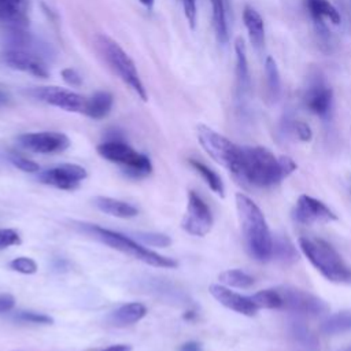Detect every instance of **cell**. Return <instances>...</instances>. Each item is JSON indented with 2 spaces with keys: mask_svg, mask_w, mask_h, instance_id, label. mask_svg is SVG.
<instances>
[{
  "mask_svg": "<svg viewBox=\"0 0 351 351\" xmlns=\"http://www.w3.org/2000/svg\"><path fill=\"white\" fill-rule=\"evenodd\" d=\"M236 208L250 255L262 262L270 259L273 237L261 208L244 193H236Z\"/></svg>",
  "mask_w": 351,
  "mask_h": 351,
  "instance_id": "6da1fadb",
  "label": "cell"
},
{
  "mask_svg": "<svg viewBox=\"0 0 351 351\" xmlns=\"http://www.w3.org/2000/svg\"><path fill=\"white\" fill-rule=\"evenodd\" d=\"M298 243L308 262L326 280L337 284H351V269L328 241L303 236L299 237Z\"/></svg>",
  "mask_w": 351,
  "mask_h": 351,
  "instance_id": "7a4b0ae2",
  "label": "cell"
},
{
  "mask_svg": "<svg viewBox=\"0 0 351 351\" xmlns=\"http://www.w3.org/2000/svg\"><path fill=\"white\" fill-rule=\"evenodd\" d=\"M239 177L263 188L273 186L285 178L278 158L265 147H241Z\"/></svg>",
  "mask_w": 351,
  "mask_h": 351,
  "instance_id": "3957f363",
  "label": "cell"
},
{
  "mask_svg": "<svg viewBox=\"0 0 351 351\" xmlns=\"http://www.w3.org/2000/svg\"><path fill=\"white\" fill-rule=\"evenodd\" d=\"M96 47L110 69L126 84L143 101H147V90L136 69L134 62L126 51L107 34L96 36Z\"/></svg>",
  "mask_w": 351,
  "mask_h": 351,
  "instance_id": "277c9868",
  "label": "cell"
},
{
  "mask_svg": "<svg viewBox=\"0 0 351 351\" xmlns=\"http://www.w3.org/2000/svg\"><path fill=\"white\" fill-rule=\"evenodd\" d=\"M196 136L202 148L221 166L226 167L234 176L241 171V147L232 143L225 136L206 125H197Z\"/></svg>",
  "mask_w": 351,
  "mask_h": 351,
  "instance_id": "5b68a950",
  "label": "cell"
},
{
  "mask_svg": "<svg viewBox=\"0 0 351 351\" xmlns=\"http://www.w3.org/2000/svg\"><path fill=\"white\" fill-rule=\"evenodd\" d=\"M92 230L95 232L96 237L100 239L104 244L110 245L111 248L123 252L137 261H141L147 265L155 266V267H167V269H174L178 266V262L173 258H167L163 255L156 254L155 251H151L148 248H145L144 245L138 244L137 241L132 240L130 237L110 230V229H104L100 226H93Z\"/></svg>",
  "mask_w": 351,
  "mask_h": 351,
  "instance_id": "8992f818",
  "label": "cell"
},
{
  "mask_svg": "<svg viewBox=\"0 0 351 351\" xmlns=\"http://www.w3.org/2000/svg\"><path fill=\"white\" fill-rule=\"evenodd\" d=\"M96 149L106 160L123 166L125 174L132 178H143L152 171V165L148 156L137 152L121 140L104 141L99 144Z\"/></svg>",
  "mask_w": 351,
  "mask_h": 351,
  "instance_id": "52a82bcc",
  "label": "cell"
},
{
  "mask_svg": "<svg viewBox=\"0 0 351 351\" xmlns=\"http://www.w3.org/2000/svg\"><path fill=\"white\" fill-rule=\"evenodd\" d=\"M278 291L282 298V308L287 311L308 317H318L329 311L328 303L311 292L295 287H281Z\"/></svg>",
  "mask_w": 351,
  "mask_h": 351,
  "instance_id": "ba28073f",
  "label": "cell"
},
{
  "mask_svg": "<svg viewBox=\"0 0 351 351\" xmlns=\"http://www.w3.org/2000/svg\"><path fill=\"white\" fill-rule=\"evenodd\" d=\"M213 223L214 218L207 203L195 191H189L186 213L181 221V228L192 236L203 237L211 230Z\"/></svg>",
  "mask_w": 351,
  "mask_h": 351,
  "instance_id": "9c48e42d",
  "label": "cell"
},
{
  "mask_svg": "<svg viewBox=\"0 0 351 351\" xmlns=\"http://www.w3.org/2000/svg\"><path fill=\"white\" fill-rule=\"evenodd\" d=\"M0 62L12 70L27 73L40 78H47L49 73L41 55L30 49L7 47L0 52Z\"/></svg>",
  "mask_w": 351,
  "mask_h": 351,
  "instance_id": "30bf717a",
  "label": "cell"
},
{
  "mask_svg": "<svg viewBox=\"0 0 351 351\" xmlns=\"http://www.w3.org/2000/svg\"><path fill=\"white\" fill-rule=\"evenodd\" d=\"M29 95L40 101L69 112H84L86 103V97L82 95L59 86H37L30 89Z\"/></svg>",
  "mask_w": 351,
  "mask_h": 351,
  "instance_id": "8fae6325",
  "label": "cell"
},
{
  "mask_svg": "<svg viewBox=\"0 0 351 351\" xmlns=\"http://www.w3.org/2000/svg\"><path fill=\"white\" fill-rule=\"evenodd\" d=\"M18 144L36 154H56L69 148L70 140L60 132H33L23 133L16 138Z\"/></svg>",
  "mask_w": 351,
  "mask_h": 351,
  "instance_id": "7c38bea8",
  "label": "cell"
},
{
  "mask_svg": "<svg viewBox=\"0 0 351 351\" xmlns=\"http://www.w3.org/2000/svg\"><path fill=\"white\" fill-rule=\"evenodd\" d=\"M88 177L86 170L75 163H62L38 173V181L64 191H74Z\"/></svg>",
  "mask_w": 351,
  "mask_h": 351,
  "instance_id": "4fadbf2b",
  "label": "cell"
},
{
  "mask_svg": "<svg viewBox=\"0 0 351 351\" xmlns=\"http://www.w3.org/2000/svg\"><path fill=\"white\" fill-rule=\"evenodd\" d=\"M293 218L303 225L328 223L337 219L336 214L326 204L308 195L299 196L293 210Z\"/></svg>",
  "mask_w": 351,
  "mask_h": 351,
  "instance_id": "5bb4252c",
  "label": "cell"
},
{
  "mask_svg": "<svg viewBox=\"0 0 351 351\" xmlns=\"http://www.w3.org/2000/svg\"><path fill=\"white\" fill-rule=\"evenodd\" d=\"M211 296L219 302L222 306H225L229 310H233L239 314L252 317L258 313V306L252 302L251 296H244L240 293H236L230 291L229 288L219 285V284H211L208 288Z\"/></svg>",
  "mask_w": 351,
  "mask_h": 351,
  "instance_id": "9a60e30c",
  "label": "cell"
},
{
  "mask_svg": "<svg viewBox=\"0 0 351 351\" xmlns=\"http://www.w3.org/2000/svg\"><path fill=\"white\" fill-rule=\"evenodd\" d=\"M332 97H333L332 89L328 85H325L322 81H317L307 89L304 96V103H306V107L313 114L321 118H326L330 112Z\"/></svg>",
  "mask_w": 351,
  "mask_h": 351,
  "instance_id": "2e32d148",
  "label": "cell"
},
{
  "mask_svg": "<svg viewBox=\"0 0 351 351\" xmlns=\"http://www.w3.org/2000/svg\"><path fill=\"white\" fill-rule=\"evenodd\" d=\"M307 7L310 15L314 21L317 33L321 38L326 40L329 37L328 29L325 26L324 18H329V21L335 25L340 23V14L339 11L328 1V0H307Z\"/></svg>",
  "mask_w": 351,
  "mask_h": 351,
  "instance_id": "e0dca14e",
  "label": "cell"
},
{
  "mask_svg": "<svg viewBox=\"0 0 351 351\" xmlns=\"http://www.w3.org/2000/svg\"><path fill=\"white\" fill-rule=\"evenodd\" d=\"M27 0H0V23L22 27L27 22Z\"/></svg>",
  "mask_w": 351,
  "mask_h": 351,
  "instance_id": "ac0fdd59",
  "label": "cell"
},
{
  "mask_svg": "<svg viewBox=\"0 0 351 351\" xmlns=\"http://www.w3.org/2000/svg\"><path fill=\"white\" fill-rule=\"evenodd\" d=\"M112 104H114L112 93L107 90H99L86 99L82 114H85L92 119H103L110 114Z\"/></svg>",
  "mask_w": 351,
  "mask_h": 351,
  "instance_id": "d6986e66",
  "label": "cell"
},
{
  "mask_svg": "<svg viewBox=\"0 0 351 351\" xmlns=\"http://www.w3.org/2000/svg\"><path fill=\"white\" fill-rule=\"evenodd\" d=\"M93 203L101 213L117 218H133L138 214V210L134 206L107 196H97L93 199Z\"/></svg>",
  "mask_w": 351,
  "mask_h": 351,
  "instance_id": "ffe728a7",
  "label": "cell"
},
{
  "mask_svg": "<svg viewBox=\"0 0 351 351\" xmlns=\"http://www.w3.org/2000/svg\"><path fill=\"white\" fill-rule=\"evenodd\" d=\"M243 22L248 32L251 44L255 48H262L265 44V25L259 12L247 5L243 11Z\"/></svg>",
  "mask_w": 351,
  "mask_h": 351,
  "instance_id": "44dd1931",
  "label": "cell"
},
{
  "mask_svg": "<svg viewBox=\"0 0 351 351\" xmlns=\"http://www.w3.org/2000/svg\"><path fill=\"white\" fill-rule=\"evenodd\" d=\"M147 314V307L143 303L133 302V303H126L117 308L111 317L110 321L115 326H128L132 324L138 322L141 318H144Z\"/></svg>",
  "mask_w": 351,
  "mask_h": 351,
  "instance_id": "7402d4cb",
  "label": "cell"
},
{
  "mask_svg": "<svg viewBox=\"0 0 351 351\" xmlns=\"http://www.w3.org/2000/svg\"><path fill=\"white\" fill-rule=\"evenodd\" d=\"M210 4H211V19H213L215 37L218 43L223 45L229 40L226 0H210Z\"/></svg>",
  "mask_w": 351,
  "mask_h": 351,
  "instance_id": "603a6c76",
  "label": "cell"
},
{
  "mask_svg": "<svg viewBox=\"0 0 351 351\" xmlns=\"http://www.w3.org/2000/svg\"><path fill=\"white\" fill-rule=\"evenodd\" d=\"M289 336L299 348L304 351H317L318 340L314 333L300 321H293L289 325Z\"/></svg>",
  "mask_w": 351,
  "mask_h": 351,
  "instance_id": "cb8c5ba5",
  "label": "cell"
},
{
  "mask_svg": "<svg viewBox=\"0 0 351 351\" xmlns=\"http://www.w3.org/2000/svg\"><path fill=\"white\" fill-rule=\"evenodd\" d=\"M234 52H236V80L240 90H245L250 85V74H248V62H247V51L245 44L241 37H237L234 41Z\"/></svg>",
  "mask_w": 351,
  "mask_h": 351,
  "instance_id": "d4e9b609",
  "label": "cell"
},
{
  "mask_svg": "<svg viewBox=\"0 0 351 351\" xmlns=\"http://www.w3.org/2000/svg\"><path fill=\"white\" fill-rule=\"evenodd\" d=\"M351 330V311H340L329 315L321 324V332L325 335L336 336Z\"/></svg>",
  "mask_w": 351,
  "mask_h": 351,
  "instance_id": "484cf974",
  "label": "cell"
},
{
  "mask_svg": "<svg viewBox=\"0 0 351 351\" xmlns=\"http://www.w3.org/2000/svg\"><path fill=\"white\" fill-rule=\"evenodd\" d=\"M271 256L288 265L298 261V251L295 245L289 241V239H287L285 236H276L273 237Z\"/></svg>",
  "mask_w": 351,
  "mask_h": 351,
  "instance_id": "4316f807",
  "label": "cell"
},
{
  "mask_svg": "<svg viewBox=\"0 0 351 351\" xmlns=\"http://www.w3.org/2000/svg\"><path fill=\"white\" fill-rule=\"evenodd\" d=\"M191 166L203 177V180L206 181V184L208 185V188L217 193L219 197H223L225 196V188H223V182L221 180V177L214 171L211 170L208 166H206L204 163L199 162V160H195V159H191L189 160Z\"/></svg>",
  "mask_w": 351,
  "mask_h": 351,
  "instance_id": "83f0119b",
  "label": "cell"
},
{
  "mask_svg": "<svg viewBox=\"0 0 351 351\" xmlns=\"http://www.w3.org/2000/svg\"><path fill=\"white\" fill-rule=\"evenodd\" d=\"M218 280L229 287L234 288H250L254 284V278L247 274L243 270L239 269H232V270H225L218 276Z\"/></svg>",
  "mask_w": 351,
  "mask_h": 351,
  "instance_id": "f1b7e54d",
  "label": "cell"
},
{
  "mask_svg": "<svg viewBox=\"0 0 351 351\" xmlns=\"http://www.w3.org/2000/svg\"><path fill=\"white\" fill-rule=\"evenodd\" d=\"M258 308H282V298L278 289H262L251 296Z\"/></svg>",
  "mask_w": 351,
  "mask_h": 351,
  "instance_id": "f546056e",
  "label": "cell"
},
{
  "mask_svg": "<svg viewBox=\"0 0 351 351\" xmlns=\"http://www.w3.org/2000/svg\"><path fill=\"white\" fill-rule=\"evenodd\" d=\"M265 73H266V82H267V90L271 99H277L281 90V80L280 73L277 69V63L271 56L266 58L265 62Z\"/></svg>",
  "mask_w": 351,
  "mask_h": 351,
  "instance_id": "4dcf8cb0",
  "label": "cell"
},
{
  "mask_svg": "<svg viewBox=\"0 0 351 351\" xmlns=\"http://www.w3.org/2000/svg\"><path fill=\"white\" fill-rule=\"evenodd\" d=\"M10 269L22 274H34L37 271V263L32 258L19 256L8 263Z\"/></svg>",
  "mask_w": 351,
  "mask_h": 351,
  "instance_id": "1f68e13d",
  "label": "cell"
},
{
  "mask_svg": "<svg viewBox=\"0 0 351 351\" xmlns=\"http://www.w3.org/2000/svg\"><path fill=\"white\" fill-rule=\"evenodd\" d=\"M8 160H10L15 167H18L19 170H22V171H25V173H36V171L40 170L38 163H36V162H33V160H30V159H27V158H25V156L16 155V154L10 155Z\"/></svg>",
  "mask_w": 351,
  "mask_h": 351,
  "instance_id": "d6a6232c",
  "label": "cell"
},
{
  "mask_svg": "<svg viewBox=\"0 0 351 351\" xmlns=\"http://www.w3.org/2000/svg\"><path fill=\"white\" fill-rule=\"evenodd\" d=\"M16 319L23 321V322H32V324H43V325H51L53 324V319L41 313H34V311H21L16 315Z\"/></svg>",
  "mask_w": 351,
  "mask_h": 351,
  "instance_id": "836d02e7",
  "label": "cell"
},
{
  "mask_svg": "<svg viewBox=\"0 0 351 351\" xmlns=\"http://www.w3.org/2000/svg\"><path fill=\"white\" fill-rule=\"evenodd\" d=\"M144 244L154 245V247H167L171 244V240L166 234L160 233H138L137 236Z\"/></svg>",
  "mask_w": 351,
  "mask_h": 351,
  "instance_id": "e575fe53",
  "label": "cell"
},
{
  "mask_svg": "<svg viewBox=\"0 0 351 351\" xmlns=\"http://www.w3.org/2000/svg\"><path fill=\"white\" fill-rule=\"evenodd\" d=\"M21 243V236L15 229H0V250L11 245H19Z\"/></svg>",
  "mask_w": 351,
  "mask_h": 351,
  "instance_id": "d590c367",
  "label": "cell"
},
{
  "mask_svg": "<svg viewBox=\"0 0 351 351\" xmlns=\"http://www.w3.org/2000/svg\"><path fill=\"white\" fill-rule=\"evenodd\" d=\"M182 8L185 18L191 26V29H195L196 26V19H197V7H196V0H181Z\"/></svg>",
  "mask_w": 351,
  "mask_h": 351,
  "instance_id": "8d00e7d4",
  "label": "cell"
},
{
  "mask_svg": "<svg viewBox=\"0 0 351 351\" xmlns=\"http://www.w3.org/2000/svg\"><path fill=\"white\" fill-rule=\"evenodd\" d=\"M293 130H295L298 138L302 141H310L313 137V132H311L310 126L303 121H296L293 123Z\"/></svg>",
  "mask_w": 351,
  "mask_h": 351,
  "instance_id": "74e56055",
  "label": "cell"
},
{
  "mask_svg": "<svg viewBox=\"0 0 351 351\" xmlns=\"http://www.w3.org/2000/svg\"><path fill=\"white\" fill-rule=\"evenodd\" d=\"M62 78L70 86H80L82 84L81 75L77 73V70H74L71 67H67V69L62 70Z\"/></svg>",
  "mask_w": 351,
  "mask_h": 351,
  "instance_id": "f35d334b",
  "label": "cell"
},
{
  "mask_svg": "<svg viewBox=\"0 0 351 351\" xmlns=\"http://www.w3.org/2000/svg\"><path fill=\"white\" fill-rule=\"evenodd\" d=\"M278 160H280V166H281L285 177H288L291 173H293L296 170V163L292 158L282 155V156H278Z\"/></svg>",
  "mask_w": 351,
  "mask_h": 351,
  "instance_id": "ab89813d",
  "label": "cell"
},
{
  "mask_svg": "<svg viewBox=\"0 0 351 351\" xmlns=\"http://www.w3.org/2000/svg\"><path fill=\"white\" fill-rule=\"evenodd\" d=\"M14 304H15V299L12 295H8V293L0 295V314L12 310Z\"/></svg>",
  "mask_w": 351,
  "mask_h": 351,
  "instance_id": "60d3db41",
  "label": "cell"
},
{
  "mask_svg": "<svg viewBox=\"0 0 351 351\" xmlns=\"http://www.w3.org/2000/svg\"><path fill=\"white\" fill-rule=\"evenodd\" d=\"M180 351H202V346L197 341H186L180 347Z\"/></svg>",
  "mask_w": 351,
  "mask_h": 351,
  "instance_id": "b9f144b4",
  "label": "cell"
},
{
  "mask_svg": "<svg viewBox=\"0 0 351 351\" xmlns=\"http://www.w3.org/2000/svg\"><path fill=\"white\" fill-rule=\"evenodd\" d=\"M101 351H132V346L129 344H115V346H110Z\"/></svg>",
  "mask_w": 351,
  "mask_h": 351,
  "instance_id": "7bdbcfd3",
  "label": "cell"
},
{
  "mask_svg": "<svg viewBox=\"0 0 351 351\" xmlns=\"http://www.w3.org/2000/svg\"><path fill=\"white\" fill-rule=\"evenodd\" d=\"M147 10H152V7H154V3H155V0H138Z\"/></svg>",
  "mask_w": 351,
  "mask_h": 351,
  "instance_id": "ee69618b",
  "label": "cell"
},
{
  "mask_svg": "<svg viewBox=\"0 0 351 351\" xmlns=\"http://www.w3.org/2000/svg\"><path fill=\"white\" fill-rule=\"evenodd\" d=\"M8 101V95L0 90V104H5Z\"/></svg>",
  "mask_w": 351,
  "mask_h": 351,
  "instance_id": "f6af8a7d",
  "label": "cell"
},
{
  "mask_svg": "<svg viewBox=\"0 0 351 351\" xmlns=\"http://www.w3.org/2000/svg\"><path fill=\"white\" fill-rule=\"evenodd\" d=\"M339 351H351V346H348V347H346V348H341V350H339Z\"/></svg>",
  "mask_w": 351,
  "mask_h": 351,
  "instance_id": "bcb514c9",
  "label": "cell"
}]
</instances>
